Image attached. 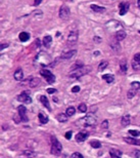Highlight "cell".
<instances>
[{
    "label": "cell",
    "mask_w": 140,
    "mask_h": 158,
    "mask_svg": "<svg viewBox=\"0 0 140 158\" xmlns=\"http://www.w3.org/2000/svg\"><path fill=\"white\" fill-rule=\"evenodd\" d=\"M79 121L77 124H81L84 127H91V126L96 125L97 123V119L93 116V115H88V116L84 117L83 119H79Z\"/></svg>",
    "instance_id": "obj_1"
},
{
    "label": "cell",
    "mask_w": 140,
    "mask_h": 158,
    "mask_svg": "<svg viewBox=\"0 0 140 158\" xmlns=\"http://www.w3.org/2000/svg\"><path fill=\"white\" fill-rule=\"evenodd\" d=\"M90 70H91L90 67H85V66H83V67H81V68L76 69V70L72 71L71 74H70V77H71V78H74V79H79V78H81L82 76L86 75V74L88 73V72L90 71Z\"/></svg>",
    "instance_id": "obj_2"
},
{
    "label": "cell",
    "mask_w": 140,
    "mask_h": 158,
    "mask_svg": "<svg viewBox=\"0 0 140 158\" xmlns=\"http://www.w3.org/2000/svg\"><path fill=\"white\" fill-rule=\"evenodd\" d=\"M62 146L55 136H51V153L53 155H60Z\"/></svg>",
    "instance_id": "obj_3"
},
{
    "label": "cell",
    "mask_w": 140,
    "mask_h": 158,
    "mask_svg": "<svg viewBox=\"0 0 140 158\" xmlns=\"http://www.w3.org/2000/svg\"><path fill=\"white\" fill-rule=\"evenodd\" d=\"M40 75L46 79V81L48 83H53L55 81V76L51 73V71H49V70L42 69V70L40 71Z\"/></svg>",
    "instance_id": "obj_4"
},
{
    "label": "cell",
    "mask_w": 140,
    "mask_h": 158,
    "mask_svg": "<svg viewBox=\"0 0 140 158\" xmlns=\"http://www.w3.org/2000/svg\"><path fill=\"white\" fill-rule=\"evenodd\" d=\"M70 13H71V11H70L69 6L61 5V7L59 9V18L61 20H67L70 18Z\"/></svg>",
    "instance_id": "obj_5"
},
{
    "label": "cell",
    "mask_w": 140,
    "mask_h": 158,
    "mask_svg": "<svg viewBox=\"0 0 140 158\" xmlns=\"http://www.w3.org/2000/svg\"><path fill=\"white\" fill-rule=\"evenodd\" d=\"M18 111H19V115H20V118L21 119V121L28 122L29 118L27 116V109H26V107L23 106V105H20V106L18 107Z\"/></svg>",
    "instance_id": "obj_6"
},
{
    "label": "cell",
    "mask_w": 140,
    "mask_h": 158,
    "mask_svg": "<svg viewBox=\"0 0 140 158\" xmlns=\"http://www.w3.org/2000/svg\"><path fill=\"white\" fill-rule=\"evenodd\" d=\"M132 68L134 71L140 70V54H136L132 60Z\"/></svg>",
    "instance_id": "obj_7"
},
{
    "label": "cell",
    "mask_w": 140,
    "mask_h": 158,
    "mask_svg": "<svg viewBox=\"0 0 140 158\" xmlns=\"http://www.w3.org/2000/svg\"><path fill=\"white\" fill-rule=\"evenodd\" d=\"M18 101H20L21 103L25 104H31L32 103V99L30 98V95H28V92H23L18 97Z\"/></svg>",
    "instance_id": "obj_8"
},
{
    "label": "cell",
    "mask_w": 140,
    "mask_h": 158,
    "mask_svg": "<svg viewBox=\"0 0 140 158\" xmlns=\"http://www.w3.org/2000/svg\"><path fill=\"white\" fill-rule=\"evenodd\" d=\"M87 138H88V133H87L86 130H82L80 133H77L76 141L78 143H82V142H84V141H86Z\"/></svg>",
    "instance_id": "obj_9"
},
{
    "label": "cell",
    "mask_w": 140,
    "mask_h": 158,
    "mask_svg": "<svg viewBox=\"0 0 140 158\" xmlns=\"http://www.w3.org/2000/svg\"><path fill=\"white\" fill-rule=\"evenodd\" d=\"M77 40H78V31L73 30L71 33H70L69 37H67V42L69 43H75Z\"/></svg>",
    "instance_id": "obj_10"
},
{
    "label": "cell",
    "mask_w": 140,
    "mask_h": 158,
    "mask_svg": "<svg viewBox=\"0 0 140 158\" xmlns=\"http://www.w3.org/2000/svg\"><path fill=\"white\" fill-rule=\"evenodd\" d=\"M36 156V153L34 151H30V150H26L24 152H21V158H34Z\"/></svg>",
    "instance_id": "obj_11"
},
{
    "label": "cell",
    "mask_w": 140,
    "mask_h": 158,
    "mask_svg": "<svg viewBox=\"0 0 140 158\" xmlns=\"http://www.w3.org/2000/svg\"><path fill=\"white\" fill-rule=\"evenodd\" d=\"M129 10V3L127 2H124V3H121L120 4V14L121 16H124L126 14Z\"/></svg>",
    "instance_id": "obj_12"
},
{
    "label": "cell",
    "mask_w": 140,
    "mask_h": 158,
    "mask_svg": "<svg viewBox=\"0 0 140 158\" xmlns=\"http://www.w3.org/2000/svg\"><path fill=\"white\" fill-rule=\"evenodd\" d=\"M40 101H41V103L43 104V106H44L45 108H47L49 111H51V107H50L49 101H48L46 95H41V97H40Z\"/></svg>",
    "instance_id": "obj_13"
},
{
    "label": "cell",
    "mask_w": 140,
    "mask_h": 158,
    "mask_svg": "<svg viewBox=\"0 0 140 158\" xmlns=\"http://www.w3.org/2000/svg\"><path fill=\"white\" fill-rule=\"evenodd\" d=\"M130 122H131V118H130L129 114L124 115V116L122 117V119H121V124H122L123 126H128L130 124Z\"/></svg>",
    "instance_id": "obj_14"
},
{
    "label": "cell",
    "mask_w": 140,
    "mask_h": 158,
    "mask_svg": "<svg viewBox=\"0 0 140 158\" xmlns=\"http://www.w3.org/2000/svg\"><path fill=\"white\" fill-rule=\"evenodd\" d=\"M110 154L112 158H122V152L118 149H110Z\"/></svg>",
    "instance_id": "obj_15"
},
{
    "label": "cell",
    "mask_w": 140,
    "mask_h": 158,
    "mask_svg": "<svg viewBox=\"0 0 140 158\" xmlns=\"http://www.w3.org/2000/svg\"><path fill=\"white\" fill-rule=\"evenodd\" d=\"M14 79L18 81H21L24 79V72L21 69H18L16 72H14Z\"/></svg>",
    "instance_id": "obj_16"
},
{
    "label": "cell",
    "mask_w": 140,
    "mask_h": 158,
    "mask_svg": "<svg viewBox=\"0 0 140 158\" xmlns=\"http://www.w3.org/2000/svg\"><path fill=\"white\" fill-rule=\"evenodd\" d=\"M124 141L130 145H139L140 146V140H137L135 138H124Z\"/></svg>",
    "instance_id": "obj_17"
},
{
    "label": "cell",
    "mask_w": 140,
    "mask_h": 158,
    "mask_svg": "<svg viewBox=\"0 0 140 158\" xmlns=\"http://www.w3.org/2000/svg\"><path fill=\"white\" fill-rule=\"evenodd\" d=\"M76 54H77V50H76V49L70 50V51H67V52H66V54H62V56H61V59H64V60H69V59H71L72 57H74Z\"/></svg>",
    "instance_id": "obj_18"
},
{
    "label": "cell",
    "mask_w": 140,
    "mask_h": 158,
    "mask_svg": "<svg viewBox=\"0 0 140 158\" xmlns=\"http://www.w3.org/2000/svg\"><path fill=\"white\" fill-rule=\"evenodd\" d=\"M126 32H125L124 30H120V31H118L117 33H116V39H118L119 41H121V40H123V39H125L126 38Z\"/></svg>",
    "instance_id": "obj_19"
},
{
    "label": "cell",
    "mask_w": 140,
    "mask_h": 158,
    "mask_svg": "<svg viewBox=\"0 0 140 158\" xmlns=\"http://www.w3.org/2000/svg\"><path fill=\"white\" fill-rule=\"evenodd\" d=\"M19 38H20V40L21 42H26L29 40V38H30V34L27 32H21L20 33V35H19Z\"/></svg>",
    "instance_id": "obj_20"
},
{
    "label": "cell",
    "mask_w": 140,
    "mask_h": 158,
    "mask_svg": "<svg viewBox=\"0 0 140 158\" xmlns=\"http://www.w3.org/2000/svg\"><path fill=\"white\" fill-rule=\"evenodd\" d=\"M90 7H91V9H92L93 11H95V13H104V11H105V8H104V7L98 6V5H96V4H92V5H91Z\"/></svg>",
    "instance_id": "obj_21"
},
{
    "label": "cell",
    "mask_w": 140,
    "mask_h": 158,
    "mask_svg": "<svg viewBox=\"0 0 140 158\" xmlns=\"http://www.w3.org/2000/svg\"><path fill=\"white\" fill-rule=\"evenodd\" d=\"M67 113H60L56 116V119L59 120V122H67Z\"/></svg>",
    "instance_id": "obj_22"
},
{
    "label": "cell",
    "mask_w": 140,
    "mask_h": 158,
    "mask_svg": "<svg viewBox=\"0 0 140 158\" xmlns=\"http://www.w3.org/2000/svg\"><path fill=\"white\" fill-rule=\"evenodd\" d=\"M51 42H52L51 36H45V37L43 38V44H44L46 47H49V45L51 44Z\"/></svg>",
    "instance_id": "obj_23"
},
{
    "label": "cell",
    "mask_w": 140,
    "mask_h": 158,
    "mask_svg": "<svg viewBox=\"0 0 140 158\" xmlns=\"http://www.w3.org/2000/svg\"><path fill=\"white\" fill-rule=\"evenodd\" d=\"M118 41H119V40L116 39V42H110V47H112V49L115 50V51H119L121 49L120 44L118 43Z\"/></svg>",
    "instance_id": "obj_24"
},
{
    "label": "cell",
    "mask_w": 140,
    "mask_h": 158,
    "mask_svg": "<svg viewBox=\"0 0 140 158\" xmlns=\"http://www.w3.org/2000/svg\"><path fill=\"white\" fill-rule=\"evenodd\" d=\"M120 67H121V71L123 72V73H127V62L126 60H122L120 63Z\"/></svg>",
    "instance_id": "obj_25"
},
{
    "label": "cell",
    "mask_w": 140,
    "mask_h": 158,
    "mask_svg": "<svg viewBox=\"0 0 140 158\" xmlns=\"http://www.w3.org/2000/svg\"><path fill=\"white\" fill-rule=\"evenodd\" d=\"M40 83V79L39 78H32L30 80V86L31 87H36V86H38Z\"/></svg>",
    "instance_id": "obj_26"
},
{
    "label": "cell",
    "mask_w": 140,
    "mask_h": 158,
    "mask_svg": "<svg viewBox=\"0 0 140 158\" xmlns=\"http://www.w3.org/2000/svg\"><path fill=\"white\" fill-rule=\"evenodd\" d=\"M102 78L107 81V83H112L113 80H115V77L112 75V74H107V75H103Z\"/></svg>",
    "instance_id": "obj_27"
},
{
    "label": "cell",
    "mask_w": 140,
    "mask_h": 158,
    "mask_svg": "<svg viewBox=\"0 0 140 158\" xmlns=\"http://www.w3.org/2000/svg\"><path fill=\"white\" fill-rule=\"evenodd\" d=\"M38 116H39V119H40V122H41V123L45 124V123H47V122H48V118H47V116H46V115H44V114H43L42 112H40Z\"/></svg>",
    "instance_id": "obj_28"
},
{
    "label": "cell",
    "mask_w": 140,
    "mask_h": 158,
    "mask_svg": "<svg viewBox=\"0 0 140 158\" xmlns=\"http://www.w3.org/2000/svg\"><path fill=\"white\" fill-rule=\"evenodd\" d=\"M90 145H91V147L95 148V149H98V148L101 147V143L99 142V141H96V140L90 141Z\"/></svg>",
    "instance_id": "obj_29"
},
{
    "label": "cell",
    "mask_w": 140,
    "mask_h": 158,
    "mask_svg": "<svg viewBox=\"0 0 140 158\" xmlns=\"http://www.w3.org/2000/svg\"><path fill=\"white\" fill-rule=\"evenodd\" d=\"M66 113H67V116H69V117L74 116L75 113H76V109H75L74 107H69V108H67V109Z\"/></svg>",
    "instance_id": "obj_30"
},
{
    "label": "cell",
    "mask_w": 140,
    "mask_h": 158,
    "mask_svg": "<svg viewBox=\"0 0 140 158\" xmlns=\"http://www.w3.org/2000/svg\"><path fill=\"white\" fill-rule=\"evenodd\" d=\"M107 65H108V63H107V61H101L100 63H99V65H98V70H99V71H103L107 67Z\"/></svg>",
    "instance_id": "obj_31"
},
{
    "label": "cell",
    "mask_w": 140,
    "mask_h": 158,
    "mask_svg": "<svg viewBox=\"0 0 140 158\" xmlns=\"http://www.w3.org/2000/svg\"><path fill=\"white\" fill-rule=\"evenodd\" d=\"M131 88H133L134 90H136L137 92H140V82H137V81H134V82L131 83Z\"/></svg>",
    "instance_id": "obj_32"
},
{
    "label": "cell",
    "mask_w": 140,
    "mask_h": 158,
    "mask_svg": "<svg viewBox=\"0 0 140 158\" xmlns=\"http://www.w3.org/2000/svg\"><path fill=\"white\" fill-rule=\"evenodd\" d=\"M83 66H84V65H83V63H82V62H80V61L76 62V64H75V65H73V66H72V71L76 70V69H79V68H81V67H83Z\"/></svg>",
    "instance_id": "obj_33"
},
{
    "label": "cell",
    "mask_w": 140,
    "mask_h": 158,
    "mask_svg": "<svg viewBox=\"0 0 140 158\" xmlns=\"http://www.w3.org/2000/svg\"><path fill=\"white\" fill-rule=\"evenodd\" d=\"M137 93V92L136 90H134L133 88H131V89L128 92V93H127V97H128V99H132V98H134V95H136Z\"/></svg>",
    "instance_id": "obj_34"
},
{
    "label": "cell",
    "mask_w": 140,
    "mask_h": 158,
    "mask_svg": "<svg viewBox=\"0 0 140 158\" xmlns=\"http://www.w3.org/2000/svg\"><path fill=\"white\" fill-rule=\"evenodd\" d=\"M78 109H79V111L82 112V113H85V112H87V106L85 104H83V103L79 105Z\"/></svg>",
    "instance_id": "obj_35"
},
{
    "label": "cell",
    "mask_w": 140,
    "mask_h": 158,
    "mask_svg": "<svg viewBox=\"0 0 140 158\" xmlns=\"http://www.w3.org/2000/svg\"><path fill=\"white\" fill-rule=\"evenodd\" d=\"M128 133H129L130 135L133 136V138H136V136H140V131L139 130H131V129H130Z\"/></svg>",
    "instance_id": "obj_36"
},
{
    "label": "cell",
    "mask_w": 140,
    "mask_h": 158,
    "mask_svg": "<svg viewBox=\"0 0 140 158\" xmlns=\"http://www.w3.org/2000/svg\"><path fill=\"white\" fill-rule=\"evenodd\" d=\"M101 128H103V129L108 128V121L107 120H103L102 121V123H101Z\"/></svg>",
    "instance_id": "obj_37"
},
{
    "label": "cell",
    "mask_w": 140,
    "mask_h": 158,
    "mask_svg": "<svg viewBox=\"0 0 140 158\" xmlns=\"http://www.w3.org/2000/svg\"><path fill=\"white\" fill-rule=\"evenodd\" d=\"M72 158H84V157L82 156L81 153H79V152H75V153H73V155H72Z\"/></svg>",
    "instance_id": "obj_38"
},
{
    "label": "cell",
    "mask_w": 140,
    "mask_h": 158,
    "mask_svg": "<svg viewBox=\"0 0 140 158\" xmlns=\"http://www.w3.org/2000/svg\"><path fill=\"white\" fill-rule=\"evenodd\" d=\"M132 155H133L134 157H136V158H139L140 157V151L139 150H133Z\"/></svg>",
    "instance_id": "obj_39"
},
{
    "label": "cell",
    "mask_w": 140,
    "mask_h": 158,
    "mask_svg": "<svg viewBox=\"0 0 140 158\" xmlns=\"http://www.w3.org/2000/svg\"><path fill=\"white\" fill-rule=\"evenodd\" d=\"M47 92L49 93V95H52V93L56 92V89H54V88H48V89H47Z\"/></svg>",
    "instance_id": "obj_40"
},
{
    "label": "cell",
    "mask_w": 140,
    "mask_h": 158,
    "mask_svg": "<svg viewBox=\"0 0 140 158\" xmlns=\"http://www.w3.org/2000/svg\"><path fill=\"white\" fill-rule=\"evenodd\" d=\"M64 136H66L67 140H70V139H71V136H72V131H67L66 135H64Z\"/></svg>",
    "instance_id": "obj_41"
},
{
    "label": "cell",
    "mask_w": 140,
    "mask_h": 158,
    "mask_svg": "<svg viewBox=\"0 0 140 158\" xmlns=\"http://www.w3.org/2000/svg\"><path fill=\"white\" fill-rule=\"evenodd\" d=\"M79 90H80V87H79V86H74V87L72 88V92H78Z\"/></svg>",
    "instance_id": "obj_42"
},
{
    "label": "cell",
    "mask_w": 140,
    "mask_h": 158,
    "mask_svg": "<svg viewBox=\"0 0 140 158\" xmlns=\"http://www.w3.org/2000/svg\"><path fill=\"white\" fill-rule=\"evenodd\" d=\"M94 41H95V42H101V38L95 36V37H94Z\"/></svg>",
    "instance_id": "obj_43"
},
{
    "label": "cell",
    "mask_w": 140,
    "mask_h": 158,
    "mask_svg": "<svg viewBox=\"0 0 140 158\" xmlns=\"http://www.w3.org/2000/svg\"><path fill=\"white\" fill-rule=\"evenodd\" d=\"M41 2H42V0H34V4L35 5H39Z\"/></svg>",
    "instance_id": "obj_44"
},
{
    "label": "cell",
    "mask_w": 140,
    "mask_h": 158,
    "mask_svg": "<svg viewBox=\"0 0 140 158\" xmlns=\"http://www.w3.org/2000/svg\"><path fill=\"white\" fill-rule=\"evenodd\" d=\"M7 46H8V44H2V45H1V47H0V49L3 50L4 48H6Z\"/></svg>",
    "instance_id": "obj_45"
},
{
    "label": "cell",
    "mask_w": 140,
    "mask_h": 158,
    "mask_svg": "<svg viewBox=\"0 0 140 158\" xmlns=\"http://www.w3.org/2000/svg\"><path fill=\"white\" fill-rule=\"evenodd\" d=\"M137 4H138V6L140 7V0H138V1H137Z\"/></svg>",
    "instance_id": "obj_46"
},
{
    "label": "cell",
    "mask_w": 140,
    "mask_h": 158,
    "mask_svg": "<svg viewBox=\"0 0 140 158\" xmlns=\"http://www.w3.org/2000/svg\"><path fill=\"white\" fill-rule=\"evenodd\" d=\"M64 158H69V156L67 155H64Z\"/></svg>",
    "instance_id": "obj_47"
},
{
    "label": "cell",
    "mask_w": 140,
    "mask_h": 158,
    "mask_svg": "<svg viewBox=\"0 0 140 158\" xmlns=\"http://www.w3.org/2000/svg\"><path fill=\"white\" fill-rule=\"evenodd\" d=\"M139 34H140V31H139Z\"/></svg>",
    "instance_id": "obj_48"
}]
</instances>
